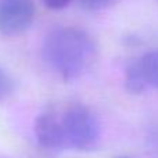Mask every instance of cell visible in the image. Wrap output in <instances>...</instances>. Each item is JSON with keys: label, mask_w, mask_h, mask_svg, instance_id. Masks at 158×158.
<instances>
[{"label": "cell", "mask_w": 158, "mask_h": 158, "mask_svg": "<svg viewBox=\"0 0 158 158\" xmlns=\"http://www.w3.org/2000/svg\"><path fill=\"white\" fill-rule=\"evenodd\" d=\"M33 133L47 151L89 153L100 146L101 123L96 112L82 103H54L38 114Z\"/></svg>", "instance_id": "obj_1"}, {"label": "cell", "mask_w": 158, "mask_h": 158, "mask_svg": "<svg viewBox=\"0 0 158 158\" xmlns=\"http://www.w3.org/2000/svg\"><path fill=\"white\" fill-rule=\"evenodd\" d=\"M98 56L97 43L87 31L79 27H57L42 43V57L53 74L71 82L87 74Z\"/></svg>", "instance_id": "obj_2"}, {"label": "cell", "mask_w": 158, "mask_h": 158, "mask_svg": "<svg viewBox=\"0 0 158 158\" xmlns=\"http://www.w3.org/2000/svg\"><path fill=\"white\" fill-rule=\"evenodd\" d=\"M36 7L33 0H0V35L18 36L32 25Z\"/></svg>", "instance_id": "obj_3"}, {"label": "cell", "mask_w": 158, "mask_h": 158, "mask_svg": "<svg viewBox=\"0 0 158 158\" xmlns=\"http://www.w3.org/2000/svg\"><path fill=\"white\" fill-rule=\"evenodd\" d=\"M150 86L158 89V50L144 53L125 71V87L129 93L140 94Z\"/></svg>", "instance_id": "obj_4"}, {"label": "cell", "mask_w": 158, "mask_h": 158, "mask_svg": "<svg viewBox=\"0 0 158 158\" xmlns=\"http://www.w3.org/2000/svg\"><path fill=\"white\" fill-rule=\"evenodd\" d=\"M15 90V82L13 77L0 65V103L7 100Z\"/></svg>", "instance_id": "obj_5"}, {"label": "cell", "mask_w": 158, "mask_h": 158, "mask_svg": "<svg viewBox=\"0 0 158 158\" xmlns=\"http://www.w3.org/2000/svg\"><path fill=\"white\" fill-rule=\"evenodd\" d=\"M77 2L86 11H101L111 7L117 0H77Z\"/></svg>", "instance_id": "obj_6"}, {"label": "cell", "mask_w": 158, "mask_h": 158, "mask_svg": "<svg viewBox=\"0 0 158 158\" xmlns=\"http://www.w3.org/2000/svg\"><path fill=\"white\" fill-rule=\"evenodd\" d=\"M146 140H147L148 150L151 151V154H153L154 157L158 158V125L153 126V128L148 131Z\"/></svg>", "instance_id": "obj_7"}, {"label": "cell", "mask_w": 158, "mask_h": 158, "mask_svg": "<svg viewBox=\"0 0 158 158\" xmlns=\"http://www.w3.org/2000/svg\"><path fill=\"white\" fill-rule=\"evenodd\" d=\"M42 2H43V4L46 6L49 10L61 11V10L68 7L71 0H42Z\"/></svg>", "instance_id": "obj_8"}, {"label": "cell", "mask_w": 158, "mask_h": 158, "mask_svg": "<svg viewBox=\"0 0 158 158\" xmlns=\"http://www.w3.org/2000/svg\"><path fill=\"white\" fill-rule=\"evenodd\" d=\"M117 158H132V157H126V156H122V157H117Z\"/></svg>", "instance_id": "obj_9"}]
</instances>
